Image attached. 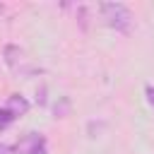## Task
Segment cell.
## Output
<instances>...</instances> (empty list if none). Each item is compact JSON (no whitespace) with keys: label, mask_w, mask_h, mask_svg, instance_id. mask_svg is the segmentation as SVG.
Returning <instances> with one entry per match:
<instances>
[{"label":"cell","mask_w":154,"mask_h":154,"mask_svg":"<svg viewBox=\"0 0 154 154\" xmlns=\"http://www.w3.org/2000/svg\"><path fill=\"white\" fill-rule=\"evenodd\" d=\"M5 60H7V65L12 67V70H22V63H24V51L19 48V46H5Z\"/></svg>","instance_id":"3"},{"label":"cell","mask_w":154,"mask_h":154,"mask_svg":"<svg viewBox=\"0 0 154 154\" xmlns=\"http://www.w3.org/2000/svg\"><path fill=\"white\" fill-rule=\"evenodd\" d=\"M12 152L14 154H48V142L41 132H26L14 142Z\"/></svg>","instance_id":"2"},{"label":"cell","mask_w":154,"mask_h":154,"mask_svg":"<svg viewBox=\"0 0 154 154\" xmlns=\"http://www.w3.org/2000/svg\"><path fill=\"white\" fill-rule=\"evenodd\" d=\"M14 120H17V116H14L12 111H7V108L2 106V108H0V130H7V128H10L12 123H14Z\"/></svg>","instance_id":"5"},{"label":"cell","mask_w":154,"mask_h":154,"mask_svg":"<svg viewBox=\"0 0 154 154\" xmlns=\"http://www.w3.org/2000/svg\"><path fill=\"white\" fill-rule=\"evenodd\" d=\"M0 154H12V147H7V144L0 142Z\"/></svg>","instance_id":"7"},{"label":"cell","mask_w":154,"mask_h":154,"mask_svg":"<svg viewBox=\"0 0 154 154\" xmlns=\"http://www.w3.org/2000/svg\"><path fill=\"white\" fill-rule=\"evenodd\" d=\"M144 94H147V101H149V106H152V108H154V87H152V84H149V87H147V89H144Z\"/></svg>","instance_id":"6"},{"label":"cell","mask_w":154,"mask_h":154,"mask_svg":"<svg viewBox=\"0 0 154 154\" xmlns=\"http://www.w3.org/2000/svg\"><path fill=\"white\" fill-rule=\"evenodd\" d=\"M99 10H101L103 22H106L111 29L123 31V34L130 31V26H132V14H130V10H128L123 2H103V5H99Z\"/></svg>","instance_id":"1"},{"label":"cell","mask_w":154,"mask_h":154,"mask_svg":"<svg viewBox=\"0 0 154 154\" xmlns=\"http://www.w3.org/2000/svg\"><path fill=\"white\" fill-rule=\"evenodd\" d=\"M7 111H12L14 116H24L26 111H29V101L24 99V96H19V94H10L7 96V106H5Z\"/></svg>","instance_id":"4"}]
</instances>
